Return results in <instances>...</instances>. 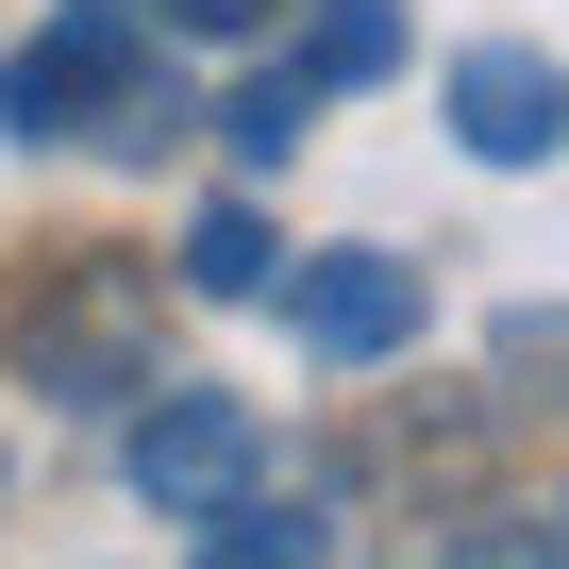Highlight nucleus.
<instances>
[{"mask_svg":"<svg viewBox=\"0 0 569 569\" xmlns=\"http://www.w3.org/2000/svg\"><path fill=\"white\" fill-rule=\"evenodd\" d=\"M184 134H201V101H184V84L151 68V84H118V118H101L84 151H118V168H151V151H184Z\"/></svg>","mask_w":569,"mask_h":569,"instance_id":"9b49d317","label":"nucleus"},{"mask_svg":"<svg viewBox=\"0 0 569 569\" xmlns=\"http://www.w3.org/2000/svg\"><path fill=\"white\" fill-rule=\"evenodd\" d=\"M18 386L34 402H84V419H118V402H151L168 369H151V268H68L51 302L18 319Z\"/></svg>","mask_w":569,"mask_h":569,"instance_id":"f03ea898","label":"nucleus"},{"mask_svg":"<svg viewBox=\"0 0 569 569\" xmlns=\"http://www.w3.org/2000/svg\"><path fill=\"white\" fill-rule=\"evenodd\" d=\"M486 369H502V402H569V302H519L486 336Z\"/></svg>","mask_w":569,"mask_h":569,"instance_id":"9d476101","label":"nucleus"},{"mask_svg":"<svg viewBox=\"0 0 569 569\" xmlns=\"http://www.w3.org/2000/svg\"><path fill=\"white\" fill-rule=\"evenodd\" d=\"M268 284H284L268 201H201V218H184V302H268Z\"/></svg>","mask_w":569,"mask_h":569,"instance_id":"1a4fd4ad","label":"nucleus"},{"mask_svg":"<svg viewBox=\"0 0 569 569\" xmlns=\"http://www.w3.org/2000/svg\"><path fill=\"white\" fill-rule=\"evenodd\" d=\"M268 302H284V336H302L319 369H386V352H419V319H436V284L402 268V251H284V284H268Z\"/></svg>","mask_w":569,"mask_h":569,"instance_id":"20e7f679","label":"nucleus"},{"mask_svg":"<svg viewBox=\"0 0 569 569\" xmlns=\"http://www.w3.org/2000/svg\"><path fill=\"white\" fill-rule=\"evenodd\" d=\"M552 519H569V502H552Z\"/></svg>","mask_w":569,"mask_h":569,"instance_id":"ddd939ff","label":"nucleus"},{"mask_svg":"<svg viewBox=\"0 0 569 569\" xmlns=\"http://www.w3.org/2000/svg\"><path fill=\"white\" fill-rule=\"evenodd\" d=\"M201 134H218L234 168H302V134H319V84H302V68H234Z\"/></svg>","mask_w":569,"mask_h":569,"instance_id":"6e6552de","label":"nucleus"},{"mask_svg":"<svg viewBox=\"0 0 569 569\" xmlns=\"http://www.w3.org/2000/svg\"><path fill=\"white\" fill-rule=\"evenodd\" d=\"M436 118H452V151H469V168H552V151H569V68H552V51H519V34H486V51H452Z\"/></svg>","mask_w":569,"mask_h":569,"instance_id":"39448f33","label":"nucleus"},{"mask_svg":"<svg viewBox=\"0 0 569 569\" xmlns=\"http://www.w3.org/2000/svg\"><path fill=\"white\" fill-rule=\"evenodd\" d=\"M284 68H302L319 101L386 84V68H402V0H302V51H284Z\"/></svg>","mask_w":569,"mask_h":569,"instance_id":"0eeeda50","label":"nucleus"},{"mask_svg":"<svg viewBox=\"0 0 569 569\" xmlns=\"http://www.w3.org/2000/svg\"><path fill=\"white\" fill-rule=\"evenodd\" d=\"M134 18H151V34H201V51H251L284 0H134Z\"/></svg>","mask_w":569,"mask_h":569,"instance_id":"f8f14e48","label":"nucleus"},{"mask_svg":"<svg viewBox=\"0 0 569 569\" xmlns=\"http://www.w3.org/2000/svg\"><path fill=\"white\" fill-rule=\"evenodd\" d=\"M151 68L168 51H151L134 0H51V18L0 51V134H18V151H84L118 118V84H151Z\"/></svg>","mask_w":569,"mask_h":569,"instance_id":"f257e3e1","label":"nucleus"},{"mask_svg":"<svg viewBox=\"0 0 569 569\" xmlns=\"http://www.w3.org/2000/svg\"><path fill=\"white\" fill-rule=\"evenodd\" d=\"M336 502L319 486H234V502H201V552L184 569H336Z\"/></svg>","mask_w":569,"mask_h":569,"instance_id":"423d86ee","label":"nucleus"},{"mask_svg":"<svg viewBox=\"0 0 569 569\" xmlns=\"http://www.w3.org/2000/svg\"><path fill=\"white\" fill-rule=\"evenodd\" d=\"M268 469V419L234 402V386H151V402H118V486L151 502V519H201V502H234Z\"/></svg>","mask_w":569,"mask_h":569,"instance_id":"7ed1b4c3","label":"nucleus"}]
</instances>
